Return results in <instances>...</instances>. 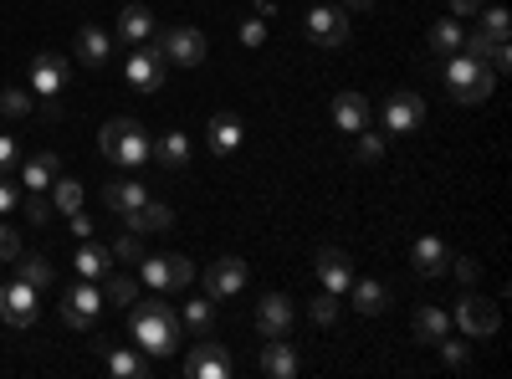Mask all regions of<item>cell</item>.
<instances>
[{"mask_svg":"<svg viewBox=\"0 0 512 379\" xmlns=\"http://www.w3.org/2000/svg\"><path fill=\"white\" fill-rule=\"evenodd\" d=\"M241 118L236 113H216L210 118V129H205V144H210V154H236L241 149Z\"/></svg>","mask_w":512,"mask_h":379,"instance_id":"obj_21","label":"cell"},{"mask_svg":"<svg viewBox=\"0 0 512 379\" xmlns=\"http://www.w3.org/2000/svg\"><path fill=\"white\" fill-rule=\"evenodd\" d=\"M241 47H267V21L262 16H251V21H241Z\"/></svg>","mask_w":512,"mask_h":379,"instance_id":"obj_42","label":"cell"},{"mask_svg":"<svg viewBox=\"0 0 512 379\" xmlns=\"http://www.w3.org/2000/svg\"><path fill=\"white\" fill-rule=\"evenodd\" d=\"M108 374H113V379H144V374H149L144 349H139V354H134V349H113V354H108Z\"/></svg>","mask_w":512,"mask_h":379,"instance_id":"obj_31","label":"cell"},{"mask_svg":"<svg viewBox=\"0 0 512 379\" xmlns=\"http://www.w3.org/2000/svg\"><path fill=\"white\" fill-rule=\"evenodd\" d=\"M108 251H113L118 262H139V257H144V246H139V231H128V236H118V241H113Z\"/></svg>","mask_w":512,"mask_h":379,"instance_id":"obj_40","label":"cell"},{"mask_svg":"<svg viewBox=\"0 0 512 379\" xmlns=\"http://www.w3.org/2000/svg\"><path fill=\"white\" fill-rule=\"evenodd\" d=\"M241 287H246V262L241 257L210 262V272H205V292H210V298H236Z\"/></svg>","mask_w":512,"mask_h":379,"instance_id":"obj_17","label":"cell"},{"mask_svg":"<svg viewBox=\"0 0 512 379\" xmlns=\"http://www.w3.org/2000/svg\"><path fill=\"white\" fill-rule=\"evenodd\" d=\"M103 200H108V210H113V216H134V210L149 200V190L139 185V180H108V190H103Z\"/></svg>","mask_w":512,"mask_h":379,"instance_id":"obj_22","label":"cell"},{"mask_svg":"<svg viewBox=\"0 0 512 379\" xmlns=\"http://www.w3.org/2000/svg\"><path fill=\"white\" fill-rule=\"evenodd\" d=\"M344 6H349L354 16H369V11H374V0H344Z\"/></svg>","mask_w":512,"mask_h":379,"instance_id":"obj_51","label":"cell"},{"mask_svg":"<svg viewBox=\"0 0 512 379\" xmlns=\"http://www.w3.org/2000/svg\"><path fill=\"white\" fill-rule=\"evenodd\" d=\"M67 221H72V236H77V241H88V236H93V221H88V210H72Z\"/></svg>","mask_w":512,"mask_h":379,"instance_id":"obj_48","label":"cell"},{"mask_svg":"<svg viewBox=\"0 0 512 379\" xmlns=\"http://www.w3.org/2000/svg\"><path fill=\"white\" fill-rule=\"evenodd\" d=\"M451 262H456V277L461 282H477V262L472 257H451Z\"/></svg>","mask_w":512,"mask_h":379,"instance_id":"obj_49","label":"cell"},{"mask_svg":"<svg viewBox=\"0 0 512 379\" xmlns=\"http://www.w3.org/2000/svg\"><path fill=\"white\" fill-rule=\"evenodd\" d=\"M287 328H292V298L267 292V298L256 303V333H262V339H287Z\"/></svg>","mask_w":512,"mask_h":379,"instance_id":"obj_16","label":"cell"},{"mask_svg":"<svg viewBox=\"0 0 512 379\" xmlns=\"http://www.w3.org/2000/svg\"><path fill=\"white\" fill-rule=\"evenodd\" d=\"M436 349H441V359H446L451 369H466V359H472V354H466V344H461V339H451V333H446V339H441Z\"/></svg>","mask_w":512,"mask_h":379,"instance_id":"obj_44","label":"cell"},{"mask_svg":"<svg viewBox=\"0 0 512 379\" xmlns=\"http://www.w3.org/2000/svg\"><path fill=\"white\" fill-rule=\"evenodd\" d=\"M164 72H169V62H164L159 47H149V41H139V47L128 52V62H123V77H128V88H134V93H159Z\"/></svg>","mask_w":512,"mask_h":379,"instance_id":"obj_4","label":"cell"},{"mask_svg":"<svg viewBox=\"0 0 512 379\" xmlns=\"http://www.w3.org/2000/svg\"><path fill=\"white\" fill-rule=\"evenodd\" d=\"M11 257H21V236L6 226V216H0V262H11Z\"/></svg>","mask_w":512,"mask_h":379,"instance_id":"obj_46","label":"cell"},{"mask_svg":"<svg viewBox=\"0 0 512 379\" xmlns=\"http://www.w3.org/2000/svg\"><path fill=\"white\" fill-rule=\"evenodd\" d=\"M180 323H185V328H195V333H200V339H205V333H210V323H216V298H210V292H205V298H195V303H185V313H180Z\"/></svg>","mask_w":512,"mask_h":379,"instance_id":"obj_34","label":"cell"},{"mask_svg":"<svg viewBox=\"0 0 512 379\" xmlns=\"http://www.w3.org/2000/svg\"><path fill=\"white\" fill-rule=\"evenodd\" d=\"M461 52H466V57H477V62H487L492 72H507V67H512V41H507V36L472 31V36H461Z\"/></svg>","mask_w":512,"mask_h":379,"instance_id":"obj_15","label":"cell"},{"mask_svg":"<svg viewBox=\"0 0 512 379\" xmlns=\"http://www.w3.org/2000/svg\"><path fill=\"white\" fill-rule=\"evenodd\" d=\"M0 113L26 118V113H31V93H26V88H6V93H0Z\"/></svg>","mask_w":512,"mask_h":379,"instance_id":"obj_38","label":"cell"},{"mask_svg":"<svg viewBox=\"0 0 512 379\" xmlns=\"http://www.w3.org/2000/svg\"><path fill=\"white\" fill-rule=\"evenodd\" d=\"M415 339L420 344H441L446 333H451V313H441V308H415Z\"/></svg>","mask_w":512,"mask_h":379,"instance_id":"obj_30","label":"cell"},{"mask_svg":"<svg viewBox=\"0 0 512 379\" xmlns=\"http://www.w3.org/2000/svg\"><path fill=\"white\" fill-rule=\"evenodd\" d=\"M128 333H134V344L149 359H169L180 349V313L169 303H134V313H128Z\"/></svg>","mask_w":512,"mask_h":379,"instance_id":"obj_1","label":"cell"},{"mask_svg":"<svg viewBox=\"0 0 512 379\" xmlns=\"http://www.w3.org/2000/svg\"><path fill=\"white\" fill-rule=\"evenodd\" d=\"M262 374H272V379H292V374H297V354H292L287 339H267V349H262Z\"/></svg>","mask_w":512,"mask_h":379,"instance_id":"obj_29","label":"cell"},{"mask_svg":"<svg viewBox=\"0 0 512 379\" xmlns=\"http://www.w3.org/2000/svg\"><path fill=\"white\" fill-rule=\"evenodd\" d=\"M410 262H415L420 277H441V272L451 267V246H446L441 236H420V241L410 246Z\"/></svg>","mask_w":512,"mask_h":379,"instance_id":"obj_18","label":"cell"},{"mask_svg":"<svg viewBox=\"0 0 512 379\" xmlns=\"http://www.w3.org/2000/svg\"><path fill=\"white\" fill-rule=\"evenodd\" d=\"M98 313H103V287L88 282V277L72 282L67 298H62V323H67V328H93Z\"/></svg>","mask_w":512,"mask_h":379,"instance_id":"obj_6","label":"cell"},{"mask_svg":"<svg viewBox=\"0 0 512 379\" xmlns=\"http://www.w3.org/2000/svg\"><path fill=\"white\" fill-rule=\"evenodd\" d=\"M139 277L154 292H185L195 282V262H185V257H139Z\"/></svg>","mask_w":512,"mask_h":379,"instance_id":"obj_5","label":"cell"},{"mask_svg":"<svg viewBox=\"0 0 512 379\" xmlns=\"http://www.w3.org/2000/svg\"><path fill=\"white\" fill-rule=\"evenodd\" d=\"M425 41H431V52H436V57H456V52H461V26L446 16V21L431 26V36H425Z\"/></svg>","mask_w":512,"mask_h":379,"instance_id":"obj_33","label":"cell"},{"mask_svg":"<svg viewBox=\"0 0 512 379\" xmlns=\"http://www.w3.org/2000/svg\"><path fill=\"white\" fill-rule=\"evenodd\" d=\"M0 318H6L11 328H31L36 323V287L21 282V277L0 287Z\"/></svg>","mask_w":512,"mask_h":379,"instance_id":"obj_10","label":"cell"},{"mask_svg":"<svg viewBox=\"0 0 512 379\" xmlns=\"http://www.w3.org/2000/svg\"><path fill=\"white\" fill-rule=\"evenodd\" d=\"M72 267H77V277H88V282H103L108 272H113V251L103 246V241H82L77 251H72Z\"/></svg>","mask_w":512,"mask_h":379,"instance_id":"obj_19","label":"cell"},{"mask_svg":"<svg viewBox=\"0 0 512 379\" xmlns=\"http://www.w3.org/2000/svg\"><path fill=\"white\" fill-rule=\"evenodd\" d=\"M482 6H487V0H451V11H456V16H477Z\"/></svg>","mask_w":512,"mask_h":379,"instance_id":"obj_50","label":"cell"},{"mask_svg":"<svg viewBox=\"0 0 512 379\" xmlns=\"http://www.w3.org/2000/svg\"><path fill=\"white\" fill-rule=\"evenodd\" d=\"M98 149H103V159L108 164H118V170H144V164L154 159V139L139 129L134 118H108L103 123V134H98Z\"/></svg>","mask_w":512,"mask_h":379,"instance_id":"obj_2","label":"cell"},{"mask_svg":"<svg viewBox=\"0 0 512 379\" xmlns=\"http://www.w3.org/2000/svg\"><path fill=\"white\" fill-rule=\"evenodd\" d=\"M175 226V210H169L164 200H144L134 216H128V231H139V236H149V231H169Z\"/></svg>","mask_w":512,"mask_h":379,"instance_id":"obj_27","label":"cell"},{"mask_svg":"<svg viewBox=\"0 0 512 379\" xmlns=\"http://www.w3.org/2000/svg\"><path fill=\"white\" fill-rule=\"evenodd\" d=\"M185 374H190V379H231L236 364H231V354H226L221 344H195V349L185 354Z\"/></svg>","mask_w":512,"mask_h":379,"instance_id":"obj_14","label":"cell"},{"mask_svg":"<svg viewBox=\"0 0 512 379\" xmlns=\"http://www.w3.org/2000/svg\"><path fill=\"white\" fill-rule=\"evenodd\" d=\"M16 277H21V282H31V287H47V282H52V262L41 257V251H31V257H21V262H16Z\"/></svg>","mask_w":512,"mask_h":379,"instance_id":"obj_36","label":"cell"},{"mask_svg":"<svg viewBox=\"0 0 512 379\" xmlns=\"http://www.w3.org/2000/svg\"><path fill=\"white\" fill-rule=\"evenodd\" d=\"M21 205V190L6 180V175H0V216H11V210Z\"/></svg>","mask_w":512,"mask_h":379,"instance_id":"obj_47","label":"cell"},{"mask_svg":"<svg viewBox=\"0 0 512 379\" xmlns=\"http://www.w3.org/2000/svg\"><path fill=\"white\" fill-rule=\"evenodd\" d=\"M333 123H338L344 134L369 129V103H364L359 93H338V98H333Z\"/></svg>","mask_w":512,"mask_h":379,"instance_id":"obj_25","label":"cell"},{"mask_svg":"<svg viewBox=\"0 0 512 379\" xmlns=\"http://www.w3.org/2000/svg\"><path fill=\"white\" fill-rule=\"evenodd\" d=\"M159 52H164L169 67H200L205 62V36L195 26H169L159 36Z\"/></svg>","mask_w":512,"mask_h":379,"instance_id":"obj_7","label":"cell"},{"mask_svg":"<svg viewBox=\"0 0 512 379\" xmlns=\"http://www.w3.org/2000/svg\"><path fill=\"white\" fill-rule=\"evenodd\" d=\"M103 303H113V308H134V303H139V282L108 272V277H103Z\"/></svg>","mask_w":512,"mask_h":379,"instance_id":"obj_32","label":"cell"},{"mask_svg":"<svg viewBox=\"0 0 512 379\" xmlns=\"http://www.w3.org/2000/svg\"><path fill=\"white\" fill-rule=\"evenodd\" d=\"M349 298H354V308H359L364 318H379L384 308H390V287L369 282V277H354V282H349Z\"/></svg>","mask_w":512,"mask_h":379,"instance_id":"obj_23","label":"cell"},{"mask_svg":"<svg viewBox=\"0 0 512 379\" xmlns=\"http://www.w3.org/2000/svg\"><path fill=\"white\" fill-rule=\"evenodd\" d=\"M303 26H308V36L318 41V47H344V41H349V11H333V6H313Z\"/></svg>","mask_w":512,"mask_h":379,"instance_id":"obj_13","label":"cell"},{"mask_svg":"<svg viewBox=\"0 0 512 379\" xmlns=\"http://www.w3.org/2000/svg\"><path fill=\"white\" fill-rule=\"evenodd\" d=\"M149 36H154V11L149 6H123V16H118L123 47H139V41H149Z\"/></svg>","mask_w":512,"mask_h":379,"instance_id":"obj_24","label":"cell"},{"mask_svg":"<svg viewBox=\"0 0 512 379\" xmlns=\"http://www.w3.org/2000/svg\"><path fill=\"white\" fill-rule=\"evenodd\" d=\"M384 139H390V134H374V129H359V164H379L384 159Z\"/></svg>","mask_w":512,"mask_h":379,"instance_id":"obj_37","label":"cell"},{"mask_svg":"<svg viewBox=\"0 0 512 379\" xmlns=\"http://www.w3.org/2000/svg\"><path fill=\"white\" fill-rule=\"evenodd\" d=\"M446 88H451V98H456V103L477 108V103H487V98H492V67L461 52V57H451V62H446Z\"/></svg>","mask_w":512,"mask_h":379,"instance_id":"obj_3","label":"cell"},{"mask_svg":"<svg viewBox=\"0 0 512 379\" xmlns=\"http://www.w3.org/2000/svg\"><path fill=\"white\" fill-rule=\"evenodd\" d=\"M21 170V144L11 134H0V175H16Z\"/></svg>","mask_w":512,"mask_h":379,"instance_id":"obj_41","label":"cell"},{"mask_svg":"<svg viewBox=\"0 0 512 379\" xmlns=\"http://www.w3.org/2000/svg\"><path fill=\"white\" fill-rule=\"evenodd\" d=\"M57 175H62V159H57V154H31V159L21 164V185H26V190H52Z\"/></svg>","mask_w":512,"mask_h":379,"instance_id":"obj_26","label":"cell"},{"mask_svg":"<svg viewBox=\"0 0 512 379\" xmlns=\"http://www.w3.org/2000/svg\"><path fill=\"white\" fill-rule=\"evenodd\" d=\"M82 200H88V195H82V185H77V180H67V175H57V180H52V210L72 216V210H82Z\"/></svg>","mask_w":512,"mask_h":379,"instance_id":"obj_35","label":"cell"},{"mask_svg":"<svg viewBox=\"0 0 512 379\" xmlns=\"http://www.w3.org/2000/svg\"><path fill=\"white\" fill-rule=\"evenodd\" d=\"M154 164H164L169 175H180L185 164H190V139H185V134H164V139H154Z\"/></svg>","mask_w":512,"mask_h":379,"instance_id":"obj_28","label":"cell"},{"mask_svg":"<svg viewBox=\"0 0 512 379\" xmlns=\"http://www.w3.org/2000/svg\"><path fill=\"white\" fill-rule=\"evenodd\" d=\"M108 57H113V36L103 26H93V21L77 26V62L82 67H103Z\"/></svg>","mask_w":512,"mask_h":379,"instance_id":"obj_20","label":"cell"},{"mask_svg":"<svg viewBox=\"0 0 512 379\" xmlns=\"http://www.w3.org/2000/svg\"><path fill=\"white\" fill-rule=\"evenodd\" d=\"M482 31H487V36H507V31H512V16H507L502 6H482Z\"/></svg>","mask_w":512,"mask_h":379,"instance_id":"obj_39","label":"cell"},{"mask_svg":"<svg viewBox=\"0 0 512 379\" xmlns=\"http://www.w3.org/2000/svg\"><path fill=\"white\" fill-rule=\"evenodd\" d=\"M26 216H31V226H47L52 200H41V190H31V195H26Z\"/></svg>","mask_w":512,"mask_h":379,"instance_id":"obj_45","label":"cell"},{"mask_svg":"<svg viewBox=\"0 0 512 379\" xmlns=\"http://www.w3.org/2000/svg\"><path fill=\"white\" fill-rule=\"evenodd\" d=\"M456 323H461L466 339H492L497 333V303H487L482 292H466L456 303Z\"/></svg>","mask_w":512,"mask_h":379,"instance_id":"obj_8","label":"cell"},{"mask_svg":"<svg viewBox=\"0 0 512 379\" xmlns=\"http://www.w3.org/2000/svg\"><path fill=\"white\" fill-rule=\"evenodd\" d=\"M313 272H318L323 292H333V298H349L354 267H349V257H344L338 246H323V251H318V257H313Z\"/></svg>","mask_w":512,"mask_h":379,"instance_id":"obj_11","label":"cell"},{"mask_svg":"<svg viewBox=\"0 0 512 379\" xmlns=\"http://www.w3.org/2000/svg\"><path fill=\"white\" fill-rule=\"evenodd\" d=\"M31 93L36 98H62L67 93V57H57V52H36L31 57Z\"/></svg>","mask_w":512,"mask_h":379,"instance_id":"obj_9","label":"cell"},{"mask_svg":"<svg viewBox=\"0 0 512 379\" xmlns=\"http://www.w3.org/2000/svg\"><path fill=\"white\" fill-rule=\"evenodd\" d=\"M308 313H313V323H333L338 318V298L333 292H318V298L308 303Z\"/></svg>","mask_w":512,"mask_h":379,"instance_id":"obj_43","label":"cell"},{"mask_svg":"<svg viewBox=\"0 0 512 379\" xmlns=\"http://www.w3.org/2000/svg\"><path fill=\"white\" fill-rule=\"evenodd\" d=\"M425 123V98L420 93H395L384 103V134H415Z\"/></svg>","mask_w":512,"mask_h":379,"instance_id":"obj_12","label":"cell"}]
</instances>
